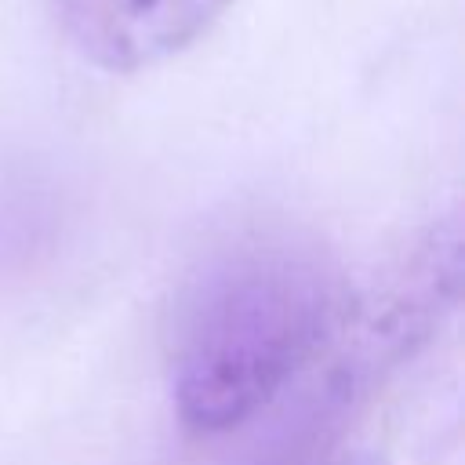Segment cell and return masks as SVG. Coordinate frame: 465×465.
I'll use <instances>...</instances> for the list:
<instances>
[{
    "label": "cell",
    "instance_id": "cell-1",
    "mask_svg": "<svg viewBox=\"0 0 465 465\" xmlns=\"http://www.w3.org/2000/svg\"><path fill=\"white\" fill-rule=\"evenodd\" d=\"M349 287L294 232L236 236L189 280L171 334V400L185 432L225 436L280 400L338 338Z\"/></svg>",
    "mask_w": 465,
    "mask_h": 465
},
{
    "label": "cell",
    "instance_id": "cell-3",
    "mask_svg": "<svg viewBox=\"0 0 465 465\" xmlns=\"http://www.w3.org/2000/svg\"><path fill=\"white\" fill-rule=\"evenodd\" d=\"M283 465H385L381 454L363 450V447H334V450H305L294 454Z\"/></svg>",
    "mask_w": 465,
    "mask_h": 465
},
{
    "label": "cell",
    "instance_id": "cell-2",
    "mask_svg": "<svg viewBox=\"0 0 465 465\" xmlns=\"http://www.w3.org/2000/svg\"><path fill=\"white\" fill-rule=\"evenodd\" d=\"M232 0H62L73 47L98 69H149L200 40Z\"/></svg>",
    "mask_w": 465,
    "mask_h": 465
}]
</instances>
